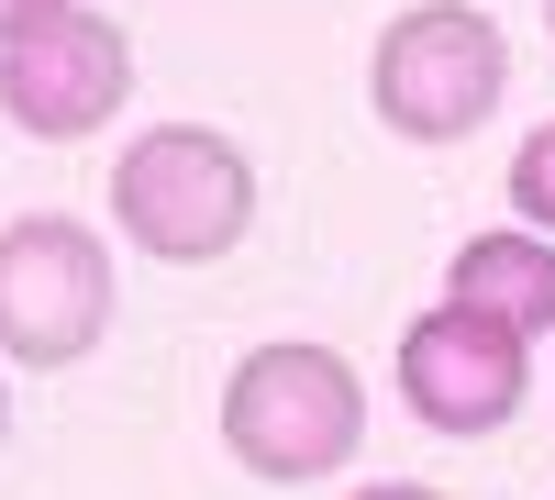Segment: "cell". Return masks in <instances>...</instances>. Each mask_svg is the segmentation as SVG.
Masks as SVG:
<instances>
[{
    "instance_id": "cell-1",
    "label": "cell",
    "mask_w": 555,
    "mask_h": 500,
    "mask_svg": "<svg viewBox=\"0 0 555 500\" xmlns=\"http://www.w3.org/2000/svg\"><path fill=\"white\" fill-rule=\"evenodd\" d=\"M356 445H366V379H356V356L300 345V334L234 356V379H222V457H234L245 478L311 489V478L356 467Z\"/></svg>"
},
{
    "instance_id": "cell-2",
    "label": "cell",
    "mask_w": 555,
    "mask_h": 500,
    "mask_svg": "<svg viewBox=\"0 0 555 500\" xmlns=\"http://www.w3.org/2000/svg\"><path fill=\"white\" fill-rule=\"evenodd\" d=\"M112 222L156 267H222L256 234V156L222 123H145L112 156Z\"/></svg>"
},
{
    "instance_id": "cell-3",
    "label": "cell",
    "mask_w": 555,
    "mask_h": 500,
    "mask_svg": "<svg viewBox=\"0 0 555 500\" xmlns=\"http://www.w3.org/2000/svg\"><path fill=\"white\" fill-rule=\"evenodd\" d=\"M512 89V44L478 0H411V12L366 44V112L400 145H467Z\"/></svg>"
},
{
    "instance_id": "cell-4",
    "label": "cell",
    "mask_w": 555,
    "mask_h": 500,
    "mask_svg": "<svg viewBox=\"0 0 555 500\" xmlns=\"http://www.w3.org/2000/svg\"><path fill=\"white\" fill-rule=\"evenodd\" d=\"M112 334V245L78 211H23L0 222V368L56 379Z\"/></svg>"
},
{
    "instance_id": "cell-5",
    "label": "cell",
    "mask_w": 555,
    "mask_h": 500,
    "mask_svg": "<svg viewBox=\"0 0 555 500\" xmlns=\"http://www.w3.org/2000/svg\"><path fill=\"white\" fill-rule=\"evenodd\" d=\"M122 101H133V44L89 0H67V12H44L0 44V112L34 145H89V133L122 123Z\"/></svg>"
},
{
    "instance_id": "cell-6",
    "label": "cell",
    "mask_w": 555,
    "mask_h": 500,
    "mask_svg": "<svg viewBox=\"0 0 555 500\" xmlns=\"http://www.w3.org/2000/svg\"><path fill=\"white\" fill-rule=\"evenodd\" d=\"M400 400H411L434 434L478 445V434H500V423L533 400V345H522L512 323H478V311L434 300L423 323L400 334Z\"/></svg>"
},
{
    "instance_id": "cell-7",
    "label": "cell",
    "mask_w": 555,
    "mask_h": 500,
    "mask_svg": "<svg viewBox=\"0 0 555 500\" xmlns=\"http://www.w3.org/2000/svg\"><path fill=\"white\" fill-rule=\"evenodd\" d=\"M444 300L455 311H478V323H512L522 345L555 334V234H467L444 256Z\"/></svg>"
},
{
    "instance_id": "cell-8",
    "label": "cell",
    "mask_w": 555,
    "mask_h": 500,
    "mask_svg": "<svg viewBox=\"0 0 555 500\" xmlns=\"http://www.w3.org/2000/svg\"><path fill=\"white\" fill-rule=\"evenodd\" d=\"M512 211L533 234H555V123H533V145H512Z\"/></svg>"
},
{
    "instance_id": "cell-9",
    "label": "cell",
    "mask_w": 555,
    "mask_h": 500,
    "mask_svg": "<svg viewBox=\"0 0 555 500\" xmlns=\"http://www.w3.org/2000/svg\"><path fill=\"white\" fill-rule=\"evenodd\" d=\"M356 500H444V489H434V478H366Z\"/></svg>"
},
{
    "instance_id": "cell-10",
    "label": "cell",
    "mask_w": 555,
    "mask_h": 500,
    "mask_svg": "<svg viewBox=\"0 0 555 500\" xmlns=\"http://www.w3.org/2000/svg\"><path fill=\"white\" fill-rule=\"evenodd\" d=\"M44 12H67V0H0V44H12L23 23H44Z\"/></svg>"
},
{
    "instance_id": "cell-11",
    "label": "cell",
    "mask_w": 555,
    "mask_h": 500,
    "mask_svg": "<svg viewBox=\"0 0 555 500\" xmlns=\"http://www.w3.org/2000/svg\"><path fill=\"white\" fill-rule=\"evenodd\" d=\"M0 434H12V379H0Z\"/></svg>"
},
{
    "instance_id": "cell-12",
    "label": "cell",
    "mask_w": 555,
    "mask_h": 500,
    "mask_svg": "<svg viewBox=\"0 0 555 500\" xmlns=\"http://www.w3.org/2000/svg\"><path fill=\"white\" fill-rule=\"evenodd\" d=\"M544 23H555V0H544Z\"/></svg>"
}]
</instances>
